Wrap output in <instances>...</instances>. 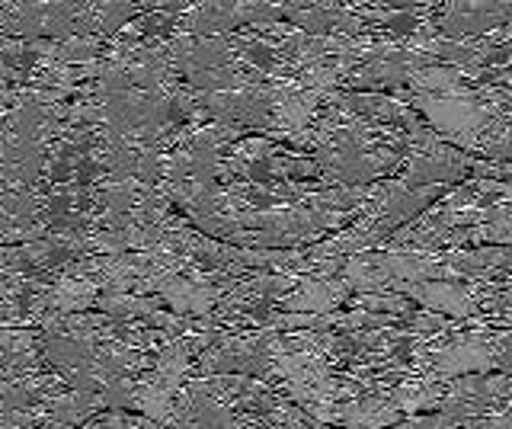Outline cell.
Masks as SVG:
<instances>
[]
</instances>
